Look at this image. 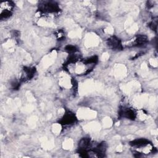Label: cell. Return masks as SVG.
Listing matches in <instances>:
<instances>
[{
    "instance_id": "cell-1",
    "label": "cell",
    "mask_w": 158,
    "mask_h": 158,
    "mask_svg": "<svg viewBox=\"0 0 158 158\" xmlns=\"http://www.w3.org/2000/svg\"><path fill=\"white\" fill-rule=\"evenodd\" d=\"M14 7V4L12 1H5L1 3V19H7L12 14V10Z\"/></svg>"
},
{
    "instance_id": "cell-2",
    "label": "cell",
    "mask_w": 158,
    "mask_h": 158,
    "mask_svg": "<svg viewBox=\"0 0 158 158\" xmlns=\"http://www.w3.org/2000/svg\"><path fill=\"white\" fill-rule=\"evenodd\" d=\"M59 7L56 2L53 1L44 2L41 6V10L48 12H57L59 11Z\"/></svg>"
},
{
    "instance_id": "cell-3",
    "label": "cell",
    "mask_w": 158,
    "mask_h": 158,
    "mask_svg": "<svg viewBox=\"0 0 158 158\" xmlns=\"http://www.w3.org/2000/svg\"><path fill=\"white\" fill-rule=\"evenodd\" d=\"M77 120V118L73 113L70 111L67 112L62 119L60 120V123L67 125H71L74 123Z\"/></svg>"
},
{
    "instance_id": "cell-4",
    "label": "cell",
    "mask_w": 158,
    "mask_h": 158,
    "mask_svg": "<svg viewBox=\"0 0 158 158\" xmlns=\"http://www.w3.org/2000/svg\"><path fill=\"white\" fill-rule=\"evenodd\" d=\"M108 45L113 49H121L122 48L121 42L119 39L115 36H112L108 40Z\"/></svg>"
},
{
    "instance_id": "cell-5",
    "label": "cell",
    "mask_w": 158,
    "mask_h": 158,
    "mask_svg": "<svg viewBox=\"0 0 158 158\" xmlns=\"http://www.w3.org/2000/svg\"><path fill=\"white\" fill-rule=\"evenodd\" d=\"M119 114L121 117L131 120H134L136 117V114L135 111L131 109H123L122 110H120Z\"/></svg>"
},
{
    "instance_id": "cell-6",
    "label": "cell",
    "mask_w": 158,
    "mask_h": 158,
    "mask_svg": "<svg viewBox=\"0 0 158 158\" xmlns=\"http://www.w3.org/2000/svg\"><path fill=\"white\" fill-rule=\"evenodd\" d=\"M149 141L146 139H137L131 141L130 144L133 146L141 147V146H144L148 145V144H149Z\"/></svg>"
},
{
    "instance_id": "cell-7",
    "label": "cell",
    "mask_w": 158,
    "mask_h": 158,
    "mask_svg": "<svg viewBox=\"0 0 158 158\" xmlns=\"http://www.w3.org/2000/svg\"><path fill=\"white\" fill-rule=\"evenodd\" d=\"M148 42V39L147 37L145 35H138L136 38V40L135 41V45L136 46H141L143 45L144 44Z\"/></svg>"
},
{
    "instance_id": "cell-8",
    "label": "cell",
    "mask_w": 158,
    "mask_h": 158,
    "mask_svg": "<svg viewBox=\"0 0 158 158\" xmlns=\"http://www.w3.org/2000/svg\"><path fill=\"white\" fill-rule=\"evenodd\" d=\"M23 70L25 73V77L28 80H30L34 76L36 71V69L34 67H24Z\"/></svg>"
},
{
    "instance_id": "cell-9",
    "label": "cell",
    "mask_w": 158,
    "mask_h": 158,
    "mask_svg": "<svg viewBox=\"0 0 158 158\" xmlns=\"http://www.w3.org/2000/svg\"><path fill=\"white\" fill-rule=\"evenodd\" d=\"M65 50L67 51H68L70 53H75L77 51V48L75 46H72V45H67L65 47Z\"/></svg>"
},
{
    "instance_id": "cell-10",
    "label": "cell",
    "mask_w": 158,
    "mask_h": 158,
    "mask_svg": "<svg viewBox=\"0 0 158 158\" xmlns=\"http://www.w3.org/2000/svg\"><path fill=\"white\" fill-rule=\"evenodd\" d=\"M150 28L152 30H157V20H156L155 21H152L150 25H149Z\"/></svg>"
}]
</instances>
